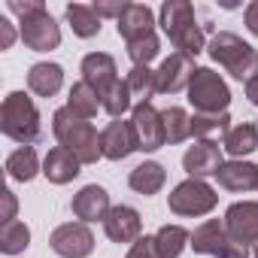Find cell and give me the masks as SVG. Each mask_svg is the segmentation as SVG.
<instances>
[{"label":"cell","instance_id":"cell-1","mask_svg":"<svg viewBox=\"0 0 258 258\" xmlns=\"http://www.w3.org/2000/svg\"><path fill=\"white\" fill-rule=\"evenodd\" d=\"M158 25L167 34V40L176 46V52L195 58V55H201L207 49L204 28L198 25L195 7L188 4V0H164L161 13H158Z\"/></svg>","mask_w":258,"mask_h":258},{"label":"cell","instance_id":"cell-2","mask_svg":"<svg viewBox=\"0 0 258 258\" xmlns=\"http://www.w3.org/2000/svg\"><path fill=\"white\" fill-rule=\"evenodd\" d=\"M52 134H55L58 146H64L67 152H73L82 164H94L97 158H103V152H100V134L94 131V124L88 118L73 115L67 106L55 109V115H52Z\"/></svg>","mask_w":258,"mask_h":258},{"label":"cell","instance_id":"cell-3","mask_svg":"<svg viewBox=\"0 0 258 258\" xmlns=\"http://www.w3.org/2000/svg\"><path fill=\"white\" fill-rule=\"evenodd\" d=\"M0 131L22 146H31L43 137L40 112L25 91H13L4 97V106H0Z\"/></svg>","mask_w":258,"mask_h":258},{"label":"cell","instance_id":"cell-4","mask_svg":"<svg viewBox=\"0 0 258 258\" xmlns=\"http://www.w3.org/2000/svg\"><path fill=\"white\" fill-rule=\"evenodd\" d=\"M207 52H210V58H213L219 67H225V70H228L234 79H240V82H249V79L258 73V49L249 46L243 37H237V34H231V31L216 34V37L210 40Z\"/></svg>","mask_w":258,"mask_h":258},{"label":"cell","instance_id":"cell-5","mask_svg":"<svg viewBox=\"0 0 258 258\" xmlns=\"http://www.w3.org/2000/svg\"><path fill=\"white\" fill-rule=\"evenodd\" d=\"M188 103L195 106V112H204V115L228 112L231 88H228V82L216 70L198 67L195 76H191V82H188Z\"/></svg>","mask_w":258,"mask_h":258},{"label":"cell","instance_id":"cell-6","mask_svg":"<svg viewBox=\"0 0 258 258\" xmlns=\"http://www.w3.org/2000/svg\"><path fill=\"white\" fill-rule=\"evenodd\" d=\"M188 246H191L198 255H213V258H249V246L237 243V240L228 234L225 222H219V219H207L204 225H198Z\"/></svg>","mask_w":258,"mask_h":258},{"label":"cell","instance_id":"cell-7","mask_svg":"<svg viewBox=\"0 0 258 258\" xmlns=\"http://www.w3.org/2000/svg\"><path fill=\"white\" fill-rule=\"evenodd\" d=\"M216 204H219L216 188H213L210 182H204V179H191V176H188L185 182H179V185L167 195V207H170V213H176V216H188V219L213 213Z\"/></svg>","mask_w":258,"mask_h":258},{"label":"cell","instance_id":"cell-8","mask_svg":"<svg viewBox=\"0 0 258 258\" xmlns=\"http://www.w3.org/2000/svg\"><path fill=\"white\" fill-rule=\"evenodd\" d=\"M131 131L137 140V152H158L167 143L164 115L152 103H134L131 109Z\"/></svg>","mask_w":258,"mask_h":258},{"label":"cell","instance_id":"cell-9","mask_svg":"<svg viewBox=\"0 0 258 258\" xmlns=\"http://www.w3.org/2000/svg\"><path fill=\"white\" fill-rule=\"evenodd\" d=\"M19 25H22L19 37H22V43L28 49H34V52H52V49L61 46V28L49 16V10H37V13L25 16Z\"/></svg>","mask_w":258,"mask_h":258},{"label":"cell","instance_id":"cell-10","mask_svg":"<svg viewBox=\"0 0 258 258\" xmlns=\"http://www.w3.org/2000/svg\"><path fill=\"white\" fill-rule=\"evenodd\" d=\"M49 246L61 258H88L94 252V234L85 222H64L52 231Z\"/></svg>","mask_w":258,"mask_h":258},{"label":"cell","instance_id":"cell-11","mask_svg":"<svg viewBox=\"0 0 258 258\" xmlns=\"http://www.w3.org/2000/svg\"><path fill=\"white\" fill-rule=\"evenodd\" d=\"M222 222H225L228 234L237 243H243V246L255 243L258 246V201H237V204H231Z\"/></svg>","mask_w":258,"mask_h":258},{"label":"cell","instance_id":"cell-12","mask_svg":"<svg viewBox=\"0 0 258 258\" xmlns=\"http://www.w3.org/2000/svg\"><path fill=\"white\" fill-rule=\"evenodd\" d=\"M195 58L182 55V52H173L170 58L161 61V67L155 70L158 73V94H179L182 88L188 91V82L195 76Z\"/></svg>","mask_w":258,"mask_h":258},{"label":"cell","instance_id":"cell-13","mask_svg":"<svg viewBox=\"0 0 258 258\" xmlns=\"http://www.w3.org/2000/svg\"><path fill=\"white\" fill-rule=\"evenodd\" d=\"M222 146L213 140H195V146H188V152L182 155V167L191 179H204V176H216L222 167Z\"/></svg>","mask_w":258,"mask_h":258},{"label":"cell","instance_id":"cell-14","mask_svg":"<svg viewBox=\"0 0 258 258\" xmlns=\"http://www.w3.org/2000/svg\"><path fill=\"white\" fill-rule=\"evenodd\" d=\"M103 231L112 243H137L140 240V231H143V219L134 207L127 204H118L106 213L103 219Z\"/></svg>","mask_w":258,"mask_h":258},{"label":"cell","instance_id":"cell-15","mask_svg":"<svg viewBox=\"0 0 258 258\" xmlns=\"http://www.w3.org/2000/svg\"><path fill=\"white\" fill-rule=\"evenodd\" d=\"M79 70H82V82H88L94 91H97V97H103L115 82H118V67H115V58L112 55H106V52H91V55H85L82 58V64H79Z\"/></svg>","mask_w":258,"mask_h":258},{"label":"cell","instance_id":"cell-16","mask_svg":"<svg viewBox=\"0 0 258 258\" xmlns=\"http://www.w3.org/2000/svg\"><path fill=\"white\" fill-rule=\"evenodd\" d=\"M137 149V140H134V131H131V121H109L103 131H100V152L103 158L109 161H124Z\"/></svg>","mask_w":258,"mask_h":258},{"label":"cell","instance_id":"cell-17","mask_svg":"<svg viewBox=\"0 0 258 258\" xmlns=\"http://www.w3.org/2000/svg\"><path fill=\"white\" fill-rule=\"evenodd\" d=\"M70 210H73V216H76L79 222L88 225V222H97V219L103 222L112 207H109V195H106L103 185H85V188H79V191L73 195Z\"/></svg>","mask_w":258,"mask_h":258},{"label":"cell","instance_id":"cell-18","mask_svg":"<svg viewBox=\"0 0 258 258\" xmlns=\"http://www.w3.org/2000/svg\"><path fill=\"white\" fill-rule=\"evenodd\" d=\"M115 28H118V37L124 43H134V40H143V37L155 34V16L143 4H127V10L121 13Z\"/></svg>","mask_w":258,"mask_h":258},{"label":"cell","instance_id":"cell-19","mask_svg":"<svg viewBox=\"0 0 258 258\" xmlns=\"http://www.w3.org/2000/svg\"><path fill=\"white\" fill-rule=\"evenodd\" d=\"M216 179H219V185H222L225 191H255V188H258V164L240 161V158L225 161V164L219 167Z\"/></svg>","mask_w":258,"mask_h":258},{"label":"cell","instance_id":"cell-20","mask_svg":"<svg viewBox=\"0 0 258 258\" xmlns=\"http://www.w3.org/2000/svg\"><path fill=\"white\" fill-rule=\"evenodd\" d=\"M79 167H82V161H79L73 152H67L64 146L49 149L46 158H43V176H46L49 182H55V185L73 182V179L79 176Z\"/></svg>","mask_w":258,"mask_h":258},{"label":"cell","instance_id":"cell-21","mask_svg":"<svg viewBox=\"0 0 258 258\" xmlns=\"http://www.w3.org/2000/svg\"><path fill=\"white\" fill-rule=\"evenodd\" d=\"M64 85V67L52 61H40L28 70V88L37 97H55Z\"/></svg>","mask_w":258,"mask_h":258},{"label":"cell","instance_id":"cell-22","mask_svg":"<svg viewBox=\"0 0 258 258\" xmlns=\"http://www.w3.org/2000/svg\"><path fill=\"white\" fill-rule=\"evenodd\" d=\"M167 182V170L158 164V161H143L131 170V176H127V185H131L137 195H158Z\"/></svg>","mask_w":258,"mask_h":258},{"label":"cell","instance_id":"cell-23","mask_svg":"<svg viewBox=\"0 0 258 258\" xmlns=\"http://www.w3.org/2000/svg\"><path fill=\"white\" fill-rule=\"evenodd\" d=\"M222 149H225L231 158L246 161V155L258 149V124H252V121H240V124H234L231 131L225 134V146H222Z\"/></svg>","mask_w":258,"mask_h":258},{"label":"cell","instance_id":"cell-24","mask_svg":"<svg viewBox=\"0 0 258 258\" xmlns=\"http://www.w3.org/2000/svg\"><path fill=\"white\" fill-rule=\"evenodd\" d=\"M7 173H10V179H16V182H31L37 173H43L40 158H37V149H34V146H19L16 152H10V158H7Z\"/></svg>","mask_w":258,"mask_h":258},{"label":"cell","instance_id":"cell-25","mask_svg":"<svg viewBox=\"0 0 258 258\" xmlns=\"http://www.w3.org/2000/svg\"><path fill=\"white\" fill-rule=\"evenodd\" d=\"M188 243H191V234H188L182 225H161L158 234H155L158 258H179Z\"/></svg>","mask_w":258,"mask_h":258},{"label":"cell","instance_id":"cell-26","mask_svg":"<svg viewBox=\"0 0 258 258\" xmlns=\"http://www.w3.org/2000/svg\"><path fill=\"white\" fill-rule=\"evenodd\" d=\"M67 22H70V28H73V34L76 37H82V40H91V37H97L100 34V16L91 10V7H85V4H70L67 7Z\"/></svg>","mask_w":258,"mask_h":258},{"label":"cell","instance_id":"cell-27","mask_svg":"<svg viewBox=\"0 0 258 258\" xmlns=\"http://www.w3.org/2000/svg\"><path fill=\"white\" fill-rule=\"evenodd\" d=\"M67 109H70L73 115H79V118H94L97 109H103V106H100L97 91H94L88 82H76V85L70 88V94H67Z\"/></svg>","mask_w":258,"mask_h":258},{"label":"cell","instance_id":"cell-28","mask_svg":"<svg viewBox=\"0 0 258 258\" xmlns=\"http://www.w3.org/2000/svg\"><path fill=\"white\" fill-rule=\"evenodd\" d=\"M127 88H131V97L137 103H149L155 94H158V73L152 67H131L127 73Z\"/></svg>","mask_w":258,"mask_h":258},{"label":"cell","instance_id":"cell-29","mask_svg":"<svg viewBox=\"0 0 258 258\" xmlns=\"http://www.w3.org/2000/svg\"><path fill=\"white\" fill-rule=\"evenodd\" d=\"M228 131H231V115H228V112H219V115L195 112V115H191V137H195V140H210V137L228 134Z\"/></svg>","mask_w":258,"mask_h":258},{"label":"cell","instance_id":"cell-30","mask_svg":"<svg viewBox=\"0 0 258 258\" xmlns=\"http://www.w3.org/2000/svg\"><path fill=\"white\" fill-rule=\"evenodd\" d=\"M161 115H164L167 143H182L191 137V115L182 106H167V109H161Z\"/></svg>","mask_w":258,"mask_h":258},{"label":"cell","instance_id":"cell-31","mask_svg":"<svg viewBox=\"0 0 258 258\" xmlns=\"http://www.w3.org/2000/svg\"><path fill=\"white\" fill-rule=\"evenodd\" d=\"M100 106L103 112H109L112 118H121L127 109H134V97H131V88H127V82H115L103 97H100Z\"/></svg>","mask_w":258,"mask_h":258},{"label":"cell","instance_id":"cell-32","mask_svg":"<svg viewBox=\"0 0 258 258\" xmlns=\"http://www.w3.org/2000/svg\"><path fill=\"white\" fill-rule=\"evenodd\" d=\"M31 246V228L25 222H10L0 228V249L7 255H19Z\"/></svg>","mask_w":258,"mask_h":258},{"label":"cell","instance_id":"cell-33","mask_svg":"<svg viewBox=\"0 0 258 258\" xmlns=\"http://www.w3.org/2000/svg\"><path fill=\"white\" fill-rule=\"evenodd\" d=\"M124 46H127V58L134 61V67H149L161 52V43H158L155 34L143 37V40H134V43H124Z\"/></svg>","mask_w":258,"mask_h":258},{"label":"cell","instance_id":"cell-34","mask_svg":"<svg viewBox=\"0 0 258 258\" xmlns=\"http://www.w3.org/2000/svg\"><path fill=\"white\" fill-rule=\"evenodd\" d=\"M91 10L100 16V19H121V13L127 10V4L124 0H97V4H91Z\"/></svg>","mask_w":258,"mask_h":258},{"label":"cell","instance_id":"cell-35","mask_svg":"<svg viewBox=\"0 0 258 258\" xmlns=\"http://www.w3.org/2000/svg\"><path fill=\"white\" fill-rule=\"evenodd\" d=\"M124 258H158V249H155V237H140L137 243H131Z\"/></svg>","mask_w":258,"mask_h":258},{"label":"cell","instance_id":"cell-36","mask_svg":"<svg viewBox=\"0 0 258 258\" xmlns=\"http://www.w3.org/2000/svg\"><path fill=\"white\" fill-rule=\"evenodd\" d=\"M7 10H10L13 16H19V22H22L25 16L37 13V10H46V4H43V0H25V4H22V0H10Z\"/></svg>","mask_w":258,"mask_h":258},{"label":"cell","instance_id":"cell-37","mask_svg":"<svg viewBox=\"0 0 258 258\" xmlns=\"http://www.w3.org/2000/svg\"><path fill=\"white\" fill-rule=\"evenodd\" d=\"M16 210H19V201L13 191H4V225L16 222Z\"/></svg>","mask_w":258,"mask_h":258},{"label":"cell","instance_id":"cell-38","mask_svg":"<svg viewBox=\"0 0 258 258\" xmlns=\"http://www.w3.org/2000/svg\"><path fill=\"white\" fill-rule=\"evenodd\" d=\"M16 43V31H13V25L7 22V19H0V49H10Z\"/></svg>","mask_w":258,"mask_h":258},{"label":"cell","instance_id":"cell-39","mask_svg":"<svg viewBox=\"0 0 258 258\" xmlns=\"http://www.w3.org/2000/svg\"><path fill=\"white\" fill-rule=\"evenodd\" d=\"M246 28H249L252 37H258V0H252L246 7Z\"/></svg>","mask_w":258,"mask_h":258},{"label":"cell","instance_id":"cell-40","mask_svg":"<svg viewBox=\"0 0 258 258\" xmlns=\"http://www.w3.org/2000/svg\"><path fill=\"white\" fill-rule=\"evenodd\" d=\"M246 97H249V103H255V106H258V73L246 82Z\"/></svg>","mask_w":258,"mask_h":258},{"label":"cell","instance_id":"cell-41","mask_svg":"<svg viewBox=\"0 0 258 258\" xmlns=\"http://www.w3.org/2000/svg\"><path fill=\"white\" fill-rule=\"evenodd\" d=\"M252 258H258V246H255V249H252Z\"/></svg>","mask_w":258,"mask_h":258}]
</instances>
